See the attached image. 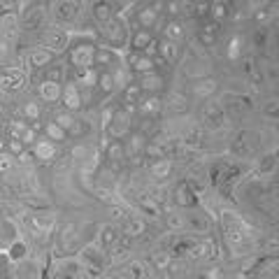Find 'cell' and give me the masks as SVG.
Instances as JSON below:
<instances>
[{"label":"cell","instance_id":"30","mask_svg":"<svg viewBox=\"0 0 279 279\" xmlns=\"http://www.w3.org/2000/svg\"><path fill=\"white\" fill-rule=\"evenodd\" d=\"M82 258H88L86 263L100 265V263H103V253H100V249H98V247H93V244H91V247H86V249L82 251Z\"/></svg>","mask_w":279,"mask_h":279},{"label":"cell","instance_id":"37","mask_svg":"<svg viewBox=\"0 0 279 279\" xmlns=\"http://www.w3.org/2000/svg\"><path fill=\"white\" fill-rule=\"evenodd\" d=\"M142 230H144L142 219H128V221H126V233H128V235H140Z\"/></svg>","mask_w":279,"mask_h":279},{"label":"cell","instance_id":"11","mask_svg":"<svg viewBox=\"0 0 279 279\" xmlns=\"http://www.w3.org/2000/svg\"><path fill=\"white\" fill-rule=\"evenodd\" d=\"M184 37V24L179 21V19H172V21H167V26H166V37L163 40H167V42H179Z\"/></svg>","mask_w":279,"mask_h":279},{"label":"cell","instance_id":"28","mask_svg":"<svg viewBox=\"0 0 279 279\" xmlns=\"http://www.w3.org/2000/svg\"><path fill=\"white\" fill-rule=\"evenodd\" d=\"M77 5L75 2H58L56 5V17L58 19H72L75 14H77Z\"/></svg>","mask_w":279,"mask_h":279},{"label":"cell","instance_id":"20","mask_svg":"<svg viewBox=\"0 0 279 279\" xmlns=\"http://www.w3.org/2000/svg\"><path fill=\"white\" fill-rule=\"evenodd\" d=\"M177 54H179V44L167 42V40H161V42H158V56H163L166 61H174Z\"/></svg>","mask_w":279,"mask_h":279},{"label":"cell","instance_id":"26","mask_svg":"<svg viewBox=\"0 0 279 279\" xmlns=\"http://www.w3.org/2000/svg\"><path fill=\"white\" fill-rule=\"evenodd\" d=\"M93 17L98 19V21H110L112 17V5L110 2H96L93 5Z\"/></svg>","mask_w":279,"mask_h":279},{"label":"cell","instance_id":"15","mask_svg":"<svg viewBox=\"0 0 279 279\" xmlns=\"http://www.w3.org/2000/svg\"><path fill=\"white\" fill-rule=\"evenodd\" d=\"M149 170H151V174H154V177H158V179H166L167 174L172 172V163H170L167 158H156V161L151 163V167H149Z\"/></svg>","mask_w":279,"mask_h":279},{"label":"cell","instance_id":"2","mask_svg":"<svg viewBox=\"0 0 279 279\" xmlns=\"http://www.w3.org/2000/svg\"><path fill=\"white\" fill-rule=\"evenodd\" d=\"M163 86H166V82H163V77L156 75V72L142 75V77H140V84H138V88L142 91V93H147V96H156V93H161Z\"/></svg>","mask_w":279,"mask_h":279},{"label":"cell","instance_id":"27","mask_svg":"<svg viewBox=\"0 0 279 279\" xmlns=\"http://www.w3.org/2000/svg\"><path fill=\"white\" fill-rule=\"evenodd\" d=\"M28 61H30L33 68H42L44 63L52 61V52H47V49H37V52L30 54V58H28Z\"/></svg>","mask_w":279,"mask_h":279},{"label":"cell","instance_id":"5","mask_svg":"<svg viewBox=\"0 0 279 279\" xmlns=\"http://www.w3.org/2000/svg\"><path fill=\"white\" fill-rule=\"evenodd\" d=\"M52 217H40V214H33V217H28V228L33 230V235L42 237L47 235L49 230H52Z\"/></svg>","mask_w":279,"mask_h":279},{"label":"cell","instance_id":"40","mask_svg":"<svg viewBox=\"0 0 279 279\" xmlns=\"http://www.w3.org/2000/svg\"><path fill=\"white\" fill-rule=\"evenodd\" d=\"M142 149H147V144H144V138L142 135H133L131 138V151H142Z\"/></svg>","mask_w":279,"mask_h":279},{"label":"cell","instance_id":"31","mask_svg":"<svg viewBox=\"0 0 279 279\" xmlns=\"http://www.w3.org/2000/svg\"><path fill=\"white\" fill-rule=\"evenodd\" d=\"M126 272H128V277H131V279H147L144 265H142V263H138V261H131V263H128Z\"/></svg>","mask_w":279,"mask_h":279},{"label":"cell","instance_id":"7","mask_svg":"<svg viewBox=\"0 0 279 279\" xmlns=\"http://www.w3.org/2000/svg\"><path fill=\"white\" fill-rule=\"evenodd\" d=\"M174 198H177V202H179L182 207H195V205H198V195H195L193 189L191 186H186V184H182V186L177 189Z\"/></svg>","mask_w":279,"mask_h":279},{"label":"cell","instance_id":"10","mask_svg":"<svg viewBox=\"0 0 279 279\" xmlns=\"http://www.w3.org/2000/svg\"><path fill=\"white\" fill-rule=\"evenodd\" d=\"M202 119H205V123H207V126L217 128V126H221V123H223V112H221V107H217V105H209V107H205V110H202Z\"/></svg>","mask_w":279,"mask_h":279},{"label":"cell","instance_id":"41","mask_svg":"<svg viewBox=\"0 0 279 279\" xmlns=\"http://www.w3.org/2000/svg\"><path fill=\"white\" fill-rule=\"evenodd\" d=\"M61 75H63V70H61V68L47 70V79H44V82H54V84H61Z\"/></svg>","mask_w":279,"mask_h":279},{"label":"cell","instance_id":"50","mask_svg":"<svg viewBox=\"0 0 279 279\" xmlns=\"http://www.w3.org/2000/svg\"><path fill=\"white\" fill-rule=\"evenodd\" d=\"M167 279H182V277H177V275H170V277H167Z\"/></svg>","mask_w":279,"mask_h":279},{"label":"cell","instance_id":"6","mask_svg":"<svg viewBox=\"0 0 279 279\" xmlns=\"http://www.w3.org/2000/svg\"><path fill=\"white\" fill-rule=\"evenodd\" d=\"M61 91H63V86L61 84H54V82H42V84H40V98L47 100V103L61 100Z\"/></svg>","mask_w":279,"mask_h":279},{"label":"cell","instance_id":"48","mask_svg":"<svg viewBox=\"0 0 279 279\" xmlns=\"http://www.w3.org/2000/svg\"><path fill=\"white\" fill-rule=\"evenodd\" d=\"M9 149H12L14 154H19V151L24 149V144H21V140H12V142H9Z\"/></svg>","mask_w":279,"mask_h":279},{"label":"cell","instance_id":"14","mask_svg":"<svg viewBox=\"0 0 279 279\" xmlns=\"http://www.w3.org/2000/svg\"><path fill=\"white\" fill-rule=\"evenodd\" d=\"M149 44H151V33L149 30H138V33L133 35V40H131V47H133V52H144V49H149Z\"/></svg>","mask_w":279,"mask_h":279},{"label":"cell","instance_id":"39","mask_svg":"<svg viewBox=\"0 0 279 279\" xmlns=\"http://www.w3.org/2000/svg\"><path fill=\"white\" fill-rule=\"evenodd\" d=\"M258 166H263L265 172H272V170H275V154H265V156L258 161Z\"/></svg>","mask_w":279,"mask_h":279},{"label":"cell","instance_id":"43","mask_svg":"<svg viewBox=\"0 0 279 279\" xmlns=\"http://www.w3.org/2000/svg\"><path fill=\"white\" fill-rule=\"evenodd\" d=\"M189 223H191L193 230H207V221H202L200 217H193L189 219Z\"/></svg>","mask_w":279,"mask_h":279},{"label":"cell","instance_id":"36","mask_svg":"<svg viewBox=\"0 0 279 279\" xmlns=\"http://www.w3.org/2000/svg\"><path fill=\"white\" fill-rule=\"evenodd\" d=\"M151 258H154V265L158 270H167V265H170V253L167 251H156Z\"/></svg>","mask_w":279,"mask_h":279},{"label":"cell","instance_id":"34","mask_svg":"<svg viewBox=\"0 0 279 279\" xmlns=\"http://www.w3.org/2000/svg\"><path fill=\"white\" fill-rule=\"evenodd\" d=\"M209 9H212L214 21H223L228 17V5H223V2H214V5H209Z\"/></svg>","mask_w":279,"mask_h":279},{"label":"cell","instance_id":"16","mask_svg":"<svg viewBox=\"0 0 279 279\" xmlns=\"http://www.w3.org/2000/svg\"><path fill=\"white\" fill-rule=\"evenodd\" d=\"M217 79H200V82H195V86H193V93L200 98H207L212 96L214 91H217Z\"/></svg>","mask_w":279,"mask_h":279},{"label":"cell","instance_id":"22","mask_svg":"<svg viewBox=\"0 0 279 279\" xmlns=\"http://www.w3.org/2000/svg\"><path fill=\"white\" fill-rule=\"evenodd\" d=\"M161 110V98L158 96H147L140 100V112L144 114H156Z\"/></svg>","mask_w":279,"mask_h":279},{"label":"cell","instance_id":"29","mask_svg":"<svg viewBox=\"0 0 279 279\" xmlns=\"http://www.w3.org/2000/svg\"><path fill=\"white\" fill-rule=\"evenodd\" d=\"M123 158V147H121V142H112L110 147H107V161L112 163V166H116L119 161Z\"/></svg>","mask_w":279,"mask_h":279},{"label":"cell","instance_id":"25","mask_svg":"<svg viewBox=\"0 0 279 279\" xmlns=\"http://www.w3.org/2000/svg\"><path fill=\"white\" fill-rule=\"evenodd\" d=\"M98 86L103 93H112L114 86H116V77L112 72H103V75H98Z\"/></svg>","mask_w":279,"mask_h":279},{"label":"cell","instance_id":"44","mask_svg":"<svg viewBox=\"0 0 279 279\" xmlns=\"http://www.w3.org/2000/svg\"><path fill=\"white\" fill-rule=\"evenodd\" d=\"M9 167H12V158H9L7 154H0V174L7 172Z\"/></svg>","mask_w":279,"mask_h":279},{"label":"cell","instance_id":"42","mask_svg":"<svg viewBox=\"0 0 279 279\" xmlns=\"http://www.w3.org/2000/svg\"><path fill=\"white\" fill-rule=\"evenodd\" d=\"M49 37H54V40H52V47H54V49H61L63 44L68 42V37H65V35H63V33H56V35H49Z\"/></svg>","mask_w":279,"mask_h":279},{"label":"cell","instance_id":"32","mask_svg":"<svg viewBox=\"0 0 279 279\" xmlns=\"http://www.w3.org/2000/svg\"><path fill=\"white\" fill-rule=\"evenodd\" d=\"M88 131H91V123L84 121V119H75L72 126H70V133H72L75 138H82V135H86Z\"/></svg>","mask_w":279,"mask_h":279},{"label":"cell","instance_id":"4","mask_svg":"<svg viewBox=\"0 0 279 279\" xmlns=\"http://www.w3.org/2000/svg\"><path fill=\"white\" fill-rule=\"evenodd\" d=\"M107 131H110V135H114V138H121V135H126V133L131 131V121H128V114L126 112H114L112 114V121L107 123Z\"/></svg>","mask_w":279,"mask_h":279},{"label":"cell","instance_id":"12","mask_svg":"<svg viewBox=\"0 0 279 279\" xmlns=\"http://www.w3.org/2000/svg\"><path fill=\"white\" fill-rule=\"evenodd\" d=\"M75 86H84V88H93L98 86V72L93 68H84V70H79V75H77V84Z\"/></svg>","mask_w":279,"mask_h":279},{"label":"cell","instance_id":"35","mask_svg":"<svg viewBox=\"0 0 279 279\" xmlns=\"http://www.w3.org/2000/svg\"><path fill=\"white\" fill-rule=\"evenodd\" d=\"M140 207L144 209L147 214H151V217H158V214H161V209L156 207V202L151 200V198H147V195H142V198H140Z\"/></svg>","mask_w":279,"mask_h":279},{"label":"cell","instance_id":"13","mask_svg":"<svg viewBox=\"0 0 279 279\" xmlns=\"http://www.w3.org/2000/svg\"><path fill=\"white\" fill-rule=\"evenodd\" d=\"M119 244V230L114 226H105L100 230V247L103 249H114Z\"/></svg>","mask_w":279,"mask_h":279},{"label":"cell","instance_id":"18","mask_svg":"<svg viewBox=\"0 0 279 279\" xmlns=\"http://www.w3.org/2000/svg\"><path fill=\"white\" fill-rule=\"evenodd\" d=\"M123 37H126L123 26L116 19H110V21H107V40H110V42H123Z\"/></svg>","mask_w":279,"mask_h":279},{"label":"cell","instance_id":"24","mask_svg":"<svg viewBox=\"0 0 279 279\" xmlns=\"http://www.w3.org/2000/svg\"><path fill=\"white\" fill-rule=\"evenodd\" d=\"M226 56L230 58V61H235V58L242 56V37H240V35H233V37H230L228 49H226Z\"/></svg>","mask_w":279,"mask_h":279},{"label":"cell","instance_id":"23","mask_svg":"<svg viewBox=\"0 0 279 279\" xmlns=\"http://www.w3.org/2000/svg\"><path fill=\"white\" fill-rule=\"evenodd\" d=\"M44 133H47V140H49V142H63V140L68 138V131H63L61 126H56L54 121L47 123Z\"/></svg>","mask_w":279,"mask_h":279},{"label":"cell","instance_id":"9","mask_svg":"<svg viewBox=\"0 0 279 279\" xmlns=\"http://www.w3.org/2000/svg\"><path fill=\"white\" fill-rule=\"evenodd\" d=\"M33 151H35V156L37 158H42V161H52V158L56 156V144L49 142V140H37Z\"/></svg>","mask_w":279,"mask_h":279},{"label":"cell","instance_id":"3","mask_svg":"<svg viewBox=\"0 0 279 279\" xmlns=\"http://www.w3.org/2000/svg\"><path fill=\"white\" fill-rule=\"evenodd\" d=\"M61 100H63V105L68 107V112H79V110H82V93H79V88L75 86V82L63 86Z\"/></svg>","mask_w":279,"mask_h":279},{"label":"cell","instance_id":"17","mask_svg":"<svg viewBox=\"0 0 279 279\" xmlns=\"http://www.w3.org/2000/svg\"><path fill=\"white\" fill-rule=\"evenodd\" d=\"M158 5H151V7H144L142 12L138 14V19H140V24L144 26V30H147L149 26H154L156 24V19H158Z\"/></svg>","mask_w":279,"mask_h":279},{"label":"cell","instance_id":"19","mask_svg":"<svg viewBox=\"0 0 279 279\" xmlns=\"http://www.w3.org/2000/svg\"><path fill=\"white\" fill-rule=\"evenodd\" d=\"M7 256H9V261H24L28 256V244L21 242V240H14L12 247L7 249Z\"/></svg>","mask_w":279,"mask_h":279},{"label":"cell","instance_id":"45","mask_svg":"<svg viewBox=\"0 0 279 279\" xmlns=\"http://www.w3.org/2000/svg\"><path fill=\"white\" fill-rule=\"evenodd\" d=\"M167 221H170V226H172V228H182L184 226V219L177 217V214H170V217H167Z\"/></svg>","mask_w":279,"mask_h":279},{"label":"cell","instance_id":"8","mask_svg":"<svg viewBox=\"0 0 279 279\" xmlns=\"http://www.w3.org/2000/svg\"><path fill=\"white\" fill-rule=\"evenodd\" d=\"M21 86H24V75L21 72H5V75H0V88L19 91Z\"/></svg>","mask_w":279,"mask_h":279},{"label":"cell","instance_id":"46","mask_svg":"<svg viewBox=\"0 0 279 279\" xmlns=\"http://www.w3.org/2000/svg\"><path fill=\"white\" fill-rule=\"evenodd\" d=\"M9 265V256H7V249H0V270H5Z\"/></svg>","mask_w":279,"mask_h":279},{"label":"cell","instance_id":"21","mask_svg":"<svg viewBox=\"0 0 279 279\" xmlns=\"http://www.w3.org/2000/svg\"><path fill=\"white\" fill-rule=\"evenodd\" d=\"M131 68L138 72V75H147V72H154V61L149 56H135L131 63Z\"/></svg>","mask_w":279,"mask_h":279},{"label":"cell","instance_id":"33","mask_svg":"<svg viewBox=\"0 0 279 279\" xmlns=\"http://www.w3.org/2000/svg\"><path fill=\"white\" fill-rule=\"evenodd\" d=\"M93 63H98V65H112L114 63V52H110V49H96Z\"/></svg>","mask_w":279,"mask_h":279},{"label":"cell","instance_id":"49","mask_svg":"<svg viewBox=\"0 0 279 279\" xmlns=\"http://www.w3.org/2000/svg\"><path fill=\"white\" fill-rule=\"evenodd\" d=\"M265 110H268V114H270V116H272V114H277V100H270Z\"/></svg>","mask_w":279,"mask_h":279},{"label":"cell","instance_id":"47","mask_svg":"<svg viewBox=\"0 0 279 279\" xmlns=\"http://www.w3.org/2000/svg\"><path fill=\"white\" fill-rule=\"evenodd\" d=\"M253 37H256V40H253V42H256V44H258V47H263V44H265V42H268V35H265V33H263V30H258V33H256V35H253Z\"/></svg>","mask_w":279,"mask_h":279},{"label":"cell","instance_id":"38","mask_svg":"<svg viewBox=\"0 0 279 279\" xmlns=\"http://www.w3.org/2000/svg\"><path fill=\"white\" fill-rule=\"evenodd\" d=\"M40 105L37 103H28V105H24V119H28V121H35L37 116H40Z\"/></svg>","mask_w":279,"mask_h":279},{"label":"cell","instance_id":"1","mask_svg":"<svg viewBox=\"0 0 279 279\" xmlns=\"http://www.w3.org/2000/svg\"><path fill=\"white\" fill-rule=\"evenodd\" d=\"M96 49L91 42H79L75 44V49L70 52V63L75 68L84 70V68H93V56H96Z\"/></svg>","mask_w":279,"mask_h":279}]
</instances>
